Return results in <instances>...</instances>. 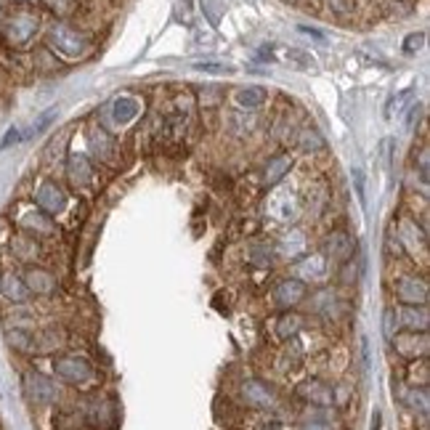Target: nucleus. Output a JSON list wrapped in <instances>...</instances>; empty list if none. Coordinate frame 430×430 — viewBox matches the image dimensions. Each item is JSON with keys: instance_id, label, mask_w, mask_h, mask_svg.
I'll use <instances>...</instances> for the list:
<instances>
[{"instance_id": "nucleus-1", "label": "nucleus", "mask_w": 430, "mask_h": 430, "mask_svg": "<svg viewBox=\"0 0 430 430\" xmlns=\"http://www.w3.org/2000/svg\"><path fill=\"white\" fill-rule=\"evenodd\" d=\"M48 43H51V48L56 54H61L66 59H77L88 51V40L77 29L66 27V24H54L51 32H48Z\"/></svg>"}, {"instance_id": "nucleus-2", "label": "nucleus", "mask_w": 430, "mask_h": 430, "mask_svg": "<svg viewBox=\"0 0 430 430\" xmlns=\"http://www.w3.org/2000/svg\"><path fill=\"white\" fill-rule=\"evenodd\" d=\"M54 369H56V374L61 380H66V383H72V385H83L88 383V380H94V366L88 364L85 359H80V356H64V359H59L56 364H54Z\"/></svg>"}, {"instance_id": "nucleus-3", "label": "nucleus", "mask_w": 430, "mask_h": 430, "mask_svg": "<svg viewBox=\"0 0 430 430\" xmlns=\"http://www.w3.org/2000/svg\"><path fill=\"white\" fill-rule=\"evenodd\" d=\"M24 393H27L35 404H51L56 399V388H54V383L38 372L24 374Z\"/></svg>"}, {"instance_id": "nucleus-4", "label": "nucleus", "mask_w": 430, "mask_h": 430, "mask_svg": "<svg viewBox=\"0 0 430 430\" xmlns=\"http://www.w3.org/2000/svg\"><path fill=\"white\" fill-rule=\"evenodd\" d=\"M396 292H399V298L406 303V306H425V300H428V284L417 276H406V279H399L396 284Z\"/></svg>"}, {"instance_id": "nucleus-5", "label": "nucleus", "mask_w": 430, "mask_h": 430, "mask_svg": "<svg viewBox=\"0 0 430 430\" xmlns=\"http://www.w3.org/2000/svg\"><path fill=\"white\" fill-rule=\"evenodd\" d=\"M35 199H38L40 210H46V213H61L66 205L64 191H61L56 184H43V186L38 189Z\"/></svg>"}, {"instance_id": "nucleus-6", "label": "nucleus", "mask_w": 430, "mask_h": 430, "mask_svg": "<svg viewBox=\"0 0 430 430\" xmlns=\"http://www.w3.org/2000/svg\"><path fill=\"white\" fill-rule=\"evenodd\" d=\"M274 298H276V303L279 306H298L300 300L306 298V284L298 279H287V281H281L279 287L274 290Z\"/></svg>"}, {"instance_id": "nucleus-7", "label": "nucleus", "mask_w": 430, "mask_h": 430, "mask_svg": "<svg viewBox=\"0 0 430 430\" xmlns=\"http://www.w3.org/2000/svg\"><path fill=\"white\" fill-rule=\"evenodd\" d=\"M35 27H38V19L29 16V14H19L9 21V38L14 43H27L32 35H35Z\"/></svg>"}, {"instance_id": "nucleus-8", "label": "nucleus", "mask_w": 430, "mask_h": 430, "mask_svg": "<svg viewBox=\"0 0 430 430\" xmlns=\"http://www.w3.org/2000/svg\"><path fill=\"white\" fill-rule=\"evenodd\" d=\"M141 112V104L139 99H133V96H120V99H114L112 104V117L114 122H120V125H128L131 120H136Z\"/></svg>"}, {"instance_id": "nucleus-9", "label": "nucleus", "mask_w": 430, "mask_h": 430, "mask_svg": "<svg viewBox=\"0 0 430 430\" xmlns=\"http://www.w3.org/2000/svg\"><path fill=\"white\" fill-rule=\"evenodd\" d=\"M0 287H3V295H6L9 300H16V303H21V300L29 298V287L24 284V279L14 276V274H6V276H3V281H0Z\"/></svg>"}, {"instance_id": "nucleus-10", "label": "nucleus", "mask_w": 430, "mask_h": 430, "mask_svg": "<svg viewBox=\"0 0 430 430\" xmlns=\"http://www.w3.org/2000/svg\"><path fill=\"white\" fill-rule=\"evenodd\" d=\"M234 99L244 109H255V106H263V104H266L269 94H266L263 88H258V85H250V88H239L234 94Z\"/></svg>"}, {"instance_id": "nucleus-11", "label": "nucleus", "mask_w": 430, "mask_h": 430, "mask_svg": "<svg viewBox=\"0 0 430 430\" xmlns=\"http://www.w3.org/2000/svg\"><path fill=\"white\" fill-rule=\"evenodd\" d=\"M399 316H401L404 327H409L411 332H417V329L425 332V329H428V314H425L422 309L417 311V306H406V309H401Z\"/></svg>"}, {"instance_id": "nucleus-12", "label": "nucleus", "mask_w": 430, "mask_h": 430, "mask_svg": "<svg viewBox=\"0 0 430 430\" xmlns=\"http://www.w3.org/2000/svg\"><path fill=\"white\" fill-rule=\"evenodd\" d=\"M290 168H292L290 154H281V157H276L274 162H269V168H266V186H276Z\"/></svg>"}, {"instance_id": "nucleus-13", "label": "nucleus", "mask_w": 430, "mask_h": 430, "mask_svg": "<svg viewBox=\"0 0 430 430\" xmlns=\"http://www.w3.org/2000/svg\"><path fill=\"white\" fill-rule=\"evenodd\" d=\"M24 284H27L29 290L35 292H51L54 287H56V281H54V276L46 271H29L27 279H24Z\"/></svg>"}, {"instance_id": "nucleus-14", "label": "nucleus", "mask_w": 430, "mask_h": 430, "mask_svg": "<svg viewBox=\"0 0 430 430\" xmlns=\"http://www.w3.org/2000/svg\"><path fill=\"white\" fill-rule=\"evenodd\" d=\"M244 396H247V401L258 404V406H269V404L274 401L271 393L266 391L261 383H247V385H244Z\"/></svg>"}, {"instance_id": "nucleus-15", "label": "nucleus", "mask_w": 430, "mask_h": 430, "mask_svg": "<svg viewBox=\"0 0 430 430\" xmlns=\"http://www.w3.org/2000/svg\"><path fill=\"white\" fill-rule=\"evenodd\" d=\"M420 337H425V332H422ZM417 332H411V335H404V337H396V348L401 351L404 356H417ZM422 351H428V343H422Z\"/></svg>"}, {"instance_id": "nucleus-16", "label": "nucleus", "mask_w": 430, "mask_h": 430, "mask_svg": "<svg viewBox=\"0 0 430 430\" xmlns=\"http://www.w3.org/2000/svg\"><path fill=\"white\" fill-rule=\"evenodd\" d=\"M56 117H59V109H56V106H51V109H46V112L40 114L38 120L32 122V128H29V133H27V136H40V133L46 131L48 125H51V122L56 120Z\"/></svg>"}, {"instance_id": "nucleus-17", "label": "nucleus", "mask_w": 430, "mask_h": 430, "mask_svg": "<svg viewBox=\"0 0 430 430\" xmlns=\"http://www.w3.org/2000/svg\"><path fill=\"white\" fill-rule=\"evenodd\" d=\"M69 176H72V181H77V184H85V181H88V176H91V165H88V159H83V157L72 159Z\"/></svg>"}, {"instance_id": "nucleus-18", "label": "nucleus", "mask_w": 430, "mask_h": 430, "mask_svg": "<svg viewBox=\"0 0 430 430\" xmlns=\"http://www.w3.org/2000/svg\"><path fill=\"white\" fill-rule=\"evenodd\" d=\"M300 146L306 151H314V149H321L324 146V141H321V136H319L316 131H306L303 136H300Z\"/></svg>"}, {"instance_id": "nucleus-19", "label": "nucleus", "mask_w": 430, "mask_h": 430, "mask_svg": "<svg viewBox=\"0 0 430 430\" xmlns=\"http://www.w3.org/2000/svg\"><path fill=\"white\" fill-rule=\"evenodd\" d=\"M300 324H303V321H300V316H284L279 321V329H276V332H279L281 337L295 335V332L300 329Z\"/></svg>"}, {"instance_id": "nucleus-20", "label": "nucleus", "mask_w": 430, "mask_h": 430, "mask_svg": "<svg viewBox=\"0 0 430 430\" xmlns=\"http://www.w3.org/2000/svg\"><path fill=\"white\" fill-rule=\"evenodd\" d=\"M422 43H425V35L422 32H411L409 38L404 40V54H417L422 48Z\"/></svg>"}, {"instance_id": "nucleus-21", "label": "nucleus", "mask_w": 430, "mask_h": 430, "mask_svg": "<svg viewBox=\"0 0 430 430\" xmlns=\"http://www.w3.org/2000/svg\"><path fill=\"white\" fill-rule=\"evenodd\" d=\"M194 69H199V72H234L231 64H215V61H199V64H194Z\"/></svg>"}, {"instance_id": "nucleus-22", "label": "nucleus", "mask_w": 430, "mask_h": 430, "mask_svg": "<svg viewBox=\"0 0 430 430\" xmlns=\"http://www.w3.org/2000/svg\"><path fill=\"white\" fill-rule=\"evenodd\" d=\"M21 139H24V133H21L19 128H11V131L3 136V141H0V151L9 149V146H14V144H19Z\"/></svg>"}, {"instance_id": "nucleus-23", "label": "nucleus", "mask_w": 430, "mask_h": 430, "mask_svg": "<svg viewBox=\"0 0 430 430\" xmlns=\"http://www.w3.org/2000/svg\"><path fill=\"white\" fill-rule=\"evenodd\" d=\"M311 261H314V276H316V279H319V276H324V269H321V266H324V261H321L319 255H314ZM300 271H306V274H309V271H311V263H309V261L303 263V266H300Z\"/></svg>"}, {"instance_id": "nucleus-24", "label": "nucleus", "mask_w": 430, "mask_h": 430, "mask_svg": "<svg viewBox=\"0 0 430 430\" xmlns=\"http://www.w3.org/2000/svg\"><path fill=\"white\" fill-rule=\"evenodd\" d=\"M354 184L359 189V196L364 199V173H361V168H354Z\"/></svg>"}, {"instance_id": "nucleus-25", "label": "nucleus", "mask_w": 430, "mask_h": 430, "mask_svg": "<svg viewBox=\"0 0 430 430\" xmlns=\"http://www.w3.org/2000/svg\"><path fill=\"white\" fill-rule=\"evenodd\" d=\"M385 335L393 337V311H385Z\"/></svg>"}, {"instance_id": "nucleus-26", "label": "nucleus", "mask_w": 430, "mask_h": 430, "mask_svg": "<svg viewBox=\"0 0 430 430\" xmlns=\"http://www.w3.org/2000/svg\"><path fill=\"white\" fill-rule=\"evenodd\" d=\"M0 14H3V11H0Z\"/></svg>"}]
</instances>
